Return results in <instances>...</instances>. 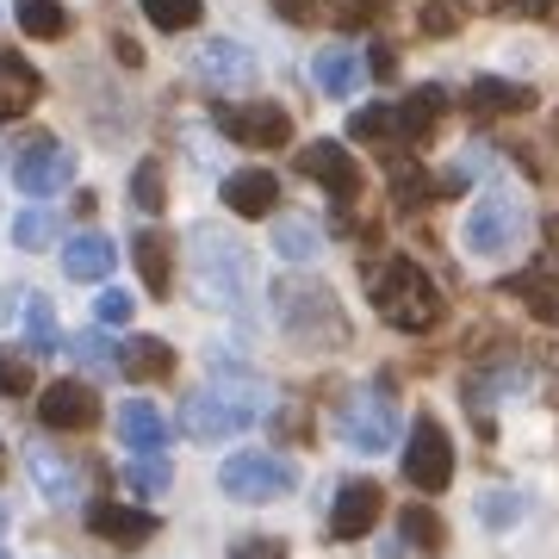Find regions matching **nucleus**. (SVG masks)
Instances as JSON below:
<instances>
[{
    "mask_svg": "<svg viewBox=\"0 0 559 559\" xmlns=\"http://www.w3.org/2000/svg\"><path fill=\"white\" fill-rule=\"evenodd\" d=\"M274 311L299 342H342V311L330 299V286H305V280H280Z\"/></svg>",
    "mask_w": 559,
    "mask_h": 559,
    "instance_id": "5",
    "label": "nucleus"
},
{
    "mask_svg": "<svg viewBox=\"0 0 559 559\" xmlns=\"http://www.w3.org/2000/svg\"><path fill=\"white\" fill-rule=\"evenodd\" d=\"M367 299H373V311H380L399 336H429L441 318H448V299H441V286L429 274H423L411 255L385 261L380 274H373V286H367Z\"/></svg>",
    "mask_w": 559,
    "mask_h": 559,
    "instance_id": "1",
    "label": "nucleus"
},
{
    "mask_svg": "<svg viewBox=\"0 0 559 559\" xmlns=\"http://www.w3.org/2000/svg\"><path fill=\"white\" fill-rule=\"evenodd\" d=\"M13 242H20V249H50V242H57V218H50L44 205L20 212V218H13Z\"/></svg>",
    "mask_w": 559,
    "mask_h": 559,
    "instance_id": "35",
    "label": "nucleus"
},
{
    "mask_svg": "<svg viewBox=\"0 0 559 559\" xmlns=\"http://www.w3.org/2000/svg\"><path fill=\"white\" fill-rule=\"evenodd\" d=\"M528 516V498L522 491H479V522L491 528V535H503V528H516V522Z\"/></svg>",
    "mask_w": 559,
    "mask_h": 559,
    "instance_id": "30",
    "label": "nucleus"
},
{
    "mask_svg": "<svg viewBox=\"0 0 559 559\" xmlns=\"http://www.w3.org/2000/svg\"><path fill=\"white\" fill-rule=\"evenodd\" d=\"M242 559H280V554H274V540H255V554H242Z\"/></svg>",
    "mask_w": 559,
    "mask_h": 559,
    "instance_id": "42",
    "label": "nucleus"
},
{
    "mask_svg": "<svg viewBox=\"0 0 559 559\" xmlns=\"http://www.w3.org/2000/svg\"><path fill=\"white\" fill-rule=\"evenodd\" d=\"M44 94V81L38 69L25 57H13V50H0V124L7 119H20V112H32V100Z\"/></svg>",
    "mask_w": 559,
    "mask_h": 559,
    "instance_id": "19",
    "label": "nucleus"
},
{
    "mask_svg": "<svg viewBox=\"0 0 559 559\" xmlns=\"http://www.w3.org/2000/svg\"><path fill=\"white\" fill-rule=\"evenodd\" d=\"M441 112H448L441 87H417V94H411V100L399 106V143H411V150H417V143L429 138V131H436Z\"/></svg>",
    "mask_w": 559,
    "mask_h": 559,
    "instance_id": "24",
    "label": "nucleus"
},
{
    "mask_svg": "<svg viewBox=\"0 0 559 559\" xmlns=\"http://www.w3.org/2000/svg\"><path fill=\"white\" fill-rule=\"evenodd\" d=\"M528 200H516V193H479L473 200V212H466V249L473 255H510V249H522L528 242Z\"/></svg>",
    "mask_w": 559,
    "mask_h": 559,
    "instance_id": "4",
    "label": "nucleus"
},
{
    "mask_svg": "<svg viewBox=\"0 0 559 559\" xmlns=\"http://www.w3.org/2000/svg\"><path fill=\"white\" fill-rule=\"evenodd\" d=\"M218 131L237 138L242 150H280L293 138V119L274 100H242V106H218Z\"/></svg>",
    "mask_w": 559,
    "mask_h": 559,
    "instance_id": "10",
    "label": "nucleus"
},
{
    "mask_svg": "<svg viewBox=\"0 0 559 559\" xmlns=\"http://www.w3.org/2000/svg\"><path fill=\"white\" fill-rule=\"evenodd\" d=\"M69 355H75L81 367H94V373H112V367H119V348H112L100 330H81V336L69 342Z\"/></svg>",
    "mask_w": 559,
    "mask_h": 559,
    "instance_id": "36",
    "label": "nucleus"
},
{
    "mask_svg": "<svg viewBox=\"0 0 559 559\" xmlns=\"http://www.w3.org/2000/svg\"><path fill=\"white\" fill-rule=\"evenodd\" d=\"M404 540H411V547H417V554H441V547H448V535H441V516L436 510H423V503H411V510H404Z\"/></svg>",
    "mask_w": 559,
    "mask_h": 559,
    "instance_id": "34",
    "label": "nucleus"
},
{
    "mask_svg": "<svg viewBox=\"0 0 559 559\" xmlns=\"http://www.w3.org/2000/svg\"><path fill=\"white\" fill-rule=\"evenodd\" d=\"M255 423V411H242L237 399H224L218 385L212 392H193V399H180V436L187 441H230L237 429H249Z\"/></svg>",
    "mask_w": 559,
    "mask_h": 559,
    "instance_id": "9",
    "label": "nucleus"
},
{
    "mask_svg": "<svg viewBox=\"0 0 559 559\" xmlns=\"http://www.w3.org/2000/svg\"><path fill=\"white\" fill-rule=\"evenodd\" d=\"M25 466H32V479H38V491L50 503H75L81 498V466L69 454H57V448H25Z\"/></svg>",
    "mask_w": 559,
    "mask_h": 559,
    "instance_id": "17",
    "label": "nucleus"
},
{
    "mask_svg": "<svg viewBox=\"0 0 559 559\" xmlns=\"http://www.w3.org/2000/svg\"><path fill=\"white\" fill-rule=\"evenodd\" d=\"M13 20H20L25 38H62L69 32V13H62V0H13Z\"/></svg>",
    "mask_w": 559,
    "mask_h": 559,
    "instance_id": "26",
    "label": "nucleus"
},
{
    "mask_svg": "<svg viewBox=\"0 0 559 559\" xmlns=\"http://www.w3.org/2000/svg\"><path fill=\"white\" fill-rule=\"evenodd\" d=\"M131 261H138V274H143V286H150V293H168V286H175V255H168V242L156 237V230H143L138 242H131Z\"/></svg>",
    "mask_w": 559,
    "mask_h": 559,
    "instance_id": "25",
    "label": "nucleus"
},
{
    "mask_svg": "<svg viewBox=\"0 0 559 559\" xmlns=\"http://www.w3.org/2000/svg\"><path fill=\"white\" fill-rule=\"evenodd\" d=\"M510 293L516 299H528V311H535L540 323H559V261H535V267H522L516 280H510Z\"/></svg>",
    "mask_w": 559,
    "mask_h": 559,
    "instance_id": "21",
    "label": "nucleus"
},
{
    "mask_svg": "<svg viewBox=\"0 0 559 559\" xmlns=\"http://www.w3.org/2000/svg\"><path fill=\"white\" fill-rule=\"evenodd\" d=\"M87 528H94L100 540H112V547H124V554H138L143 540L156 535V516H150V510H138V503L100 498V503H87Z\"/></svg>",
    "mask_w": 559,
    "mask_h": 559,
    "instance_id": "13",
    "label": "nucleus"
},
{
    "mask_svg": "<svg viewBox=\"0 0 559 559\" xmlns=\"http://www.w3.org/2000/svg\"><path fill=\"white\" fill-rule=\"evenodd\" d=\"M522 13H554V0H522Z\"/></svg>",
    "mask_w": 559,
    "mask_h": 559,
    "instance_id": "43",
    "label": "nucleus"
},
{
    "mask_svg": "<svg viewBox=\"0 0 559 559\" xmlns=\"http://www.w3.org/2000/svg\"><path fill=\"white\" fill-rule=\"evenodd\" d=\"M193 69H200L212 87H255V57L242 50L237 38H212V44H200V57H193Z\"/></svg>",
    "mask_w": 559,
    "mask_h": 559,
    "instance_id": "15",
    "label": "nucleus"
},
{
    "mask_svg": "<svg viewBox=\"0 0 559 559\" xmlns=\"http://www.w3.org/2000/svg\"><path fill=\"white\" fill-rule=\"evenodd\" d=\"M355 138H399V106H360L355 119H348Z\"/></svg>",
    "mask_w": 559,
    "mask_h": 559,
    "instance_id": "37",
    "label": "nucleus"
},
{
    "mask_svg": "<svg viewBox=\"0 0 559 559\" xmlns=\"http://www.w3.org/2000/svg\"><path fill=\"white\" fill-rule=\"evenodd\" d=\"M473 106H479V112H528V106H535V94H528L522 81L479 75V81H473Z\"/></svg>",
    "mask_w": 559,
    "mask_h": 559,
    "instance_id": "28",
    "label": "nucleus"
},
{
    "mask_svg": "<svg viewBox=\"0 0 559 559\" xmlns=\"http://www.w3.org/2000/svg\"><path fill=\"white\" fill-rule=\"evenodd\" d=\"M293 485H299L293 460L261 454V448H242V454H230L218 466V491L230 503H280V498H293Z\"/></svg>",
    "mask_w": 559,
    "mask_h": 559,
    "instance_id": "3",
    "label": "nucleus"
},
{
    "mask_svg": "<svg viewBox=\"0 0 559 559\" xmlns=\"http://www.w3.org/2000/svg\"><path fill=\"white\" fill-rule=\"evenodd\" d=\"M299 168L318 180V187H330V200H336V205L360 200V162L348 156L336 138H318L311 150H299Z\"/></svg>",
    "mask_w": 559,
    "mask_h": 559,
    "instance_id": "12",
    "label": "nucleus"
},
{
    "mask_svg": "<svg viewBox=\"0 0 559 559\" xmlns=\"http://www.w3.org/2000/svg\"><path fill=\"white\" fill-rule=\"evenodd\" d=\"M380 510H385L380 485H373V479H348L336 491V510H330V535H336V540H360L373 522H380Z\"/></svg>",
    "mask_w": 559,
    "mask_h": 559,
    "instance_id": "14",
    "label": "nucleus"
},
{
    "mask_svg": "<svg viewBox=\"0 0 559 559\" xmlns=\"http://www.w3.org/2000/svg\"><path fill=\"white\" fill-rule=\"evenodd\" d=\"M336 429H342V441H348L355 454H385V448L399 441V404H392V392H385V385L355 392V399L342 404Z\"/></svg>",
    "mask_w": 559,
    "mask_h": 559,
    "instance_id": "6",
    "label": "nucleus"
},
{
    "mask_svg": "<svg viewBox=\"0 0 559 559\" xmlns=\"http://www.w3.org/2000/svg\"><path fill=\"white\" fill-rule=\"evenodd\" d=\"M0 473H7V441H0Z\"/></svg>",
    "mask_w": 559,
    "mask_h": 559,
    "instance_id": "45",
    "label": "nucleus"
},
{
    "mask_svg": "<svg viewBox=\"0 0 559 559\" xmlns=\"http://www.w3.org/2000/svg\"><path fill=\"white\" fill-rule=\"evenodd\" d=\"M119 441L131 454H162L168 448V423H162V411L150 399H124L119 404Z\"/></svg>",
    "mask_w": 559,
    "mask_h": 559,
    "instance_id": "18",
    "label": "nucleus"
},
{
    "mask_svg": "<svg viewBox=\"0 0 559 559\" xmlns=\"http://www.w3.org/2000/svg\"><path fill=\"white\" fill-rule=\"evenodd\" d=\"M69 180H75V156H69L57 138L32 131V138L13 150V187H20V193H32V200H50V193H62Z\"/></svg>",
    "mask_w": 559,
    "mask_h": 559,
    "instance_id": "7",
    "label": "nucleus"
},
{
    "mask_svg": "<svg viewBox=\"0 0 559 559\" xmlns=\"http://www.w3.org/2000/svg\"><path fill=\"white\" fill-rule=\"evenodd\" d=\"M0 559H7V547H0Z\"/></svg>",
    "mask_w": 559,
    "mask_h": 559,
    "instance_id": "46",
    "label": "nucleus"
},
{
    "mask_svg": "<svg viewBox=\"0 0 559 559\" xmlns=\"http://www.w3.org/2000/svg\"><path fill=\"white\" fill-rule=\"evenodd\" d=\"M193 293H200V305H212V311H242V299H249V249H242L230 230H218V224H193Z\"/></svg>",
    "mask_w": 559,
    "mask_h": 559,
    "instance_id": "2",
    "label": "nucleus"
},
{
    "mask_svg": "<svg viewBox=\"0 0 559 559\" xmlns=\"http://www.w3.org/2000/svg\"><path fill=\"white\" fill-rule=\"evenodd\" d=\"M205 0H143V20L156 25V32H187V25H200Z\"/></svg>",
    "mask_w": 559,
    "mask_h": 559,
    "instance_id": "32",
    "label": "nucleus"
},
{
    "mask_svg": "<svg viewBox=\"0 0 559 559\" xmlns=\"http://www.w3.org/2000/svg\"><path fill=\"white\" fill-rule=\"evenodd\" d=\"M311 81H318L330 100H348V94L360 87V50H342V44H336V50H318Z\"/></svg>",
    "mask_w": 559,
    "mask_h": 559,
    "instance_id": "23",
    "label": "nucleus"
},
{
    "mask_svg": "<svg viewBox=\"0 0 559 559\" xmlns=\"http://www.w3.org/2000/svg\"><path fill=\"white\" fill-rule=\"evenodd\" d=\"M38 423H44V429H62V436H75V429H94V423H100V399H94V385H87V380H57V385H44Z\"/></svg>",
    "mask_w": 559,
    "mask_h": 559,
    "instance_id": "11",
    "label": "nucleus"
},
{
    "mask_svg": "<svg viewBox=\"0 0 559 559\" xmlns=\"http://www.w3.org/2000/svg\"><path fill=\"white\" fill-rule=\"evenodd\" d=\"M323 13H330L336 25H360V20H373V0H330Z\"/></svg>",
    "mask_w": 559,
    "mask_h": 559,
    "instance_id": "40",
    "label": "nucleus"
},
{
    "mask_svg": "<svg viewBox=\"0 0 559 559\" xmlns=\"http://www.w3.org/2000/svg\"><path fill=\"white\" fill-rule=\"evenodd\" d=\"M547 242H554V261H559V218L547 224Z\"/></svg>",
    "mask_w": 559,
    "mask_h": 559,
    "instance_id": "44",
    "label": "nucleus"
},
{
    "mask_svg": "<svg viewBox=\"0 0 559 559\" xmlns=\"http://www.w3.org/2000/svg\"><path fill=\"white\" fill-rule=\"evenodd\" d=\"M168 479H175V473H168V460L162 454H131V466H124V485H131L138 498H162Z\"/></svg>",
    "mask_w": 559,
    "mask_h": 559,
    "instance_id": "31",
    "label": "nucleus"
},
{
    "mask_svg": "<svg viewBox=\"0 0 559 559\" xmlns=\"http://www.w3.org/2000/svg\"><path fill=\"white\" fill-rule=\"evenodd\" d=\"M119 373L124 380H168L175 373V348L162 336H131V342H119Z\"/></svg>",
    "mask_w": 559,
    "mask_h": 559,
    "instance_id": "22",
    "label": "nucleus"
},
{
    "mask_svg": "<svg viewBox=\"0 0 559 559\" xmlns=\"http://www.w3.org/2000/svg\"><path fill=\"white\" fill-rule=\"evenodd\" d=\"M131 205L156 218L162 205H168V180H162V162H138L131 168Z\"/></svg>",
    "mask_w": 559,
    "mask_h": 559,
    "instance_id": "33",
    "label": "nucleus"
},
{
    "mask_svg": "<svg viewBox=\"0 0 559 559\" xmlns=\"http://www.w3.org/2000/svg\"><path fill=\"white\" fill-rule=\"evenodd\" d=\"M20 299H25V293H7V286H0V323H7L13 311H20Z\"/></svg>",
    "mask_w": 559,
    "mask_h": 559,
    "instance_id": "41",
    "label": "nucleus"
},
{
    "mask_svg": "<svg viewBox=\"0 0 559 559\" xmlns=\"http://www.w3.org/2000/svg\"><path fill=\"white\" fill-rule=\"evenodd\" d=\"M25 348H32V355H57V348H62L57 311H50L44 293H25Z\"/></svg>",
    "mask_w": 559,
    "mask_h": 559,
    "instance_id": "29",
    "label": "nucleus"
},
{
    "mask_svg": "<svg viewBox=\"0 0 559 559\" xmlns=\"http://www.w3.org/2000/svg\"><path fill=\"white\" fill-rule=\"evenodd\" d=\"M274 249H280V261H318L323 255V230L311 218H280L274 224Z\"/></svg>",
    "mask_w": 559,
    "mask_h": 559,
    "instance_id": "27",
    "label": "nucleus"
},
{
    "mask_svg": "<svg viewBox=\"0 0 559 559\" xmlns=\"http://www.w3.org/2000/svg\"><path fill=\"white\" fill-rule=\"evenodd\" d=\"M131 311H138V299H131L124 286H106L100 299H94V318H100L106 330H112V323H131Z\"/></svg>",
    "mask_w": 559,
    "mask_h": 559,
    "instance_id": "39",
    "label": "nucleus"
},
{
    "mask_svg": "<svg viewBox=\"0 0 559 559\" xmlns=\"http://www.w3.org/2000/svg\"><path fill=\"white\" fill-rule=\"evenodd\" d=\"M112 261H119V249H112V237H100V230H81V237L62 242V274L69 280H106Z\"/></svg>",
    "mask_w": 559,
    "mask_h": 559,
    "instance_id": "20",
    "label": "nucleus"
},
{
    "mask_svg": "<svg viewBox=\"0 0 559 559\" xmlns=\"http://www.w3.org/2000/svg\"><path fill=\"white\" fill-rule=\"evenodd\" d=\"M32 392V360L0 348V399H25Z\"/></svg>",
    "mask_w": 559,
    "mask_h": 559,
    "instance_id": "38",
    "label": "nucleus"
},
{
    "mask_svg": "<svg viewBox=\"0 0 559 559\" xmlns=\"http://www.w3.org/2000/svg\"><path fill=\"white\" fill-rule=\"evenodd\" d=\"M224 205L237 218H267L280 205V180L267 168H237V175H224Z\"/></svg>",
    "mask_w": 559,
    "mask_h": 559,
    "instance_id": "16",
    "label": "nucleus"
},
{
    "mask_svg": "<svg viewBox=\"0 0 559 559\" xmlns=\"http://www.w3.org/2000/svg\"><path fill=\"white\" fill-rule=\"evenodd\" d=\"M404 479L417 485V491H448V479H454V441H448V429H441L436 417H417L411 423V448H404Z\"/></svg>",
    "mask_w": 559,
    "mask_h": 559,
    "instance_id": "8",
    "label": "nucleus"
}]
</instances>
